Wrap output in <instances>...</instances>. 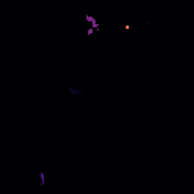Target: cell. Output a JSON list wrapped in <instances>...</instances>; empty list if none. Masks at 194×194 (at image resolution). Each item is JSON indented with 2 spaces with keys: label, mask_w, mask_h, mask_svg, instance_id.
Wrapping results in <instances>:
<instances>
[{
  "label": "cell",
  "mask_w": 194,
  "mask_h": 194,
  "mask_svg": "<svg viewBox=\"0 0 194 194\" xmlns=\"http://www.w3.org/2000/svg\"><path fill=\"white\" fill-rule=\"evenodd\" d=\"M67 90H68V93H70L71 96H84V91L77 90V88H74V87H68Z\"/></svg>",
  "instance_id": "1"
}]
</instances>
